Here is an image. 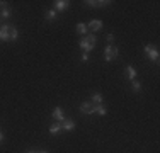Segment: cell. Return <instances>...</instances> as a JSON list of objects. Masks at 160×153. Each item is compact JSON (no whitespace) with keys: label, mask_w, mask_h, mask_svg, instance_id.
Instances as JSON below:
<instances>
[{"label":"cell","mask_w":160,"mask_h":153,"mask_svg":"<svg viewBox=\"0 0 160 153\" xmlns=\"http://www.w3.org/2000/svg\"><path fill=\"white\" fill-rule=\"evenodd\" d=\"M96 114L97 116H106V114H108V109L102 104H99V106H96Z\"/></svg>","instance_id":"13"},{"label":"cell","mask_w":160,"mask_h":153,"mask_svg":"<svg viewBox=\"0 0 160 153\" xmlns=\"http://www.w3.org/2000/svg\"><path fill=\"white\" fill-rule=\"evenodd\" d=\"M131 89H133V92H140L142 90V83L138 82V80H131Z\"/></svg>","instance_id":"16"},{"label":"cell","mask_w":160,"mask_h":153,"mask_svg":"<svg viewBox=\"0 0 160 153\" xmlns=\"http://www.w3.org/2000/svg\"><path fill=\"white\" fill-rule=\"evenodd\" d=\"M10 14H12V10H10L9 7H3V9L0 10V15H2V19H9Z\"/></svg>","instance_id":"15"},{"label":"cell","mask_w":160,"mask_h":153,"mask_svg":"<svg viewBox=\"0 0 160 153\" xmlns=\"http://www.w3.org/2000/svg\"><path fill=\"white\" fill-rule=\"evenodd\" d=\"M41 153H48V151H41Z\"/></svg>","instance_id":"23"},{"label":"cell","mask_w":160,"mask_h":153,"mask_svg":"<svg viewBox=\"0 0 160 153\" xmlns=\"http://www.w3.org/2000/svg\"><path fill=\"white\" fill-rule=\"evenodd\" d=\"M77 32L78 34H85L87 32V24H82V22L77 24Z\"/></svg>","instance_id":"17"},{"label":"cell","mask_w":160,"mask_h":153,"mask_svg":"<svg viewBox=\"0 0 160 153\" xmlns=\"http://www.w3.org/2000/svg\"><path fill=\"white\" fill-rule=\"evenodd\" d=\"M112 41H114V36L112 34H108V43H112Z\"/></svg>","instance_id":"20"},{"label":"cell","mask_w":160,"mask_h":153,"mask_svg":"<svg viewBox=\"0 0 160 153\" xmlns=\"http://www.w3.org/2000/svg\"><path fill=\"white\" fill-rule=\"evenodd\" d=\"M2 141H3V133L0 131V143H2Z\"/></svg>","instance_id":"21"},{"label":"cell","mask_w":160,"mask_h":153,"mask_svg":"<svg viewBox=\"0 0 160 153\" xmlns=\"http://www.w3.org/2000/svg\"><path fill=\"white\" fill-rule=\"evenodd\" d=\"M92 102H94V104H101V102H102V95L101 94H94L92 95Z\"/></svg>","instance_id":"18"},{"label":"cell","mask_w":160,"mask_h":153,"mask_svg":"<svg viewBox=\"0 0 160 153\" xmlns=\"http://www.w3.org/2000/svg\"><path fill=\"white\" fill-rule=\"evenodd\" d=\"M87 7H92V9H101V7H108L111 5L109 0H87Z\"/></svg>","instance_id":"5"},{"label":"cell","mask_w":160,"mask_h":153,"mask_svg":"<svg viewBox=\"0 0 160 153\" xmlns=\"http://www.w3.org/2000/svg\"><path fill=\"white\" fill-rule=\"evenodd\" d=\"M70 7V2L68 0H55V10H67Z\"/></svg>","instance_id":"7"},{"label":"cell","mask_w":160,"mask_h":153,"mask_svg":"<svg viewBox=\"0 0 160 153\" xmlns=\"http://www.w3.org/2000/svg\"><path fill=\"white\" fill-rule=\"evenodd\" d=\"M60 131H62V122H55V124L49 126V133L51 135H58Z\"/></svg>","instance_id":"12"},{"label":"cell","mask_w":160,"mask_h":153,"mask_svg":"<svg viewBox=\"0 0 160 153\" xmlns=\"http://www.w3.org/2000/svg\"><path fill=\"white\" fill-rule=\"evenodd\" d=\"M145 55L148 56V60H152V61H158L160 58V53H158V49L157 48H153V46H150V44H145Z\"/></svg>","instance_id":"4"},{"label":"cell","mask_w":160,"mask_h":153,"mask_svg":"<svg viewBox=\"0 0 160 153\" xmlns=\"http://www.w3.org/2000/svg\"><path fill=\"white\" fill-rule=\"evenodd\" d=\"M87 29H90V31H99V29H102V21H90L89 24H87Z\"/></svg>","instance_id":"8"},{"label":"cell","mask_w":160,"mask_h":153,"mask_svg":"<svg viewBox=\"0 0 160 153\" xmlns=\"http://www.w3.org/2000/svg\"><path fill=\"white\" fill-rule=\"evenodd\" d=\"M126 76H128L129 80H135V78H136V70H135V67L128 65V67H126Z\"/></svg>","instance_id":"11"},{"label":"cell","mask_w":160,"mask_h":153,"mask_svg":"<svg viewBox=\"0 0 160 153\" xmlns=\"http://www.w3.org/2000/svg\"><path fill=\"white\" fill-rule=\"evenodd\" d=\"M56 17H58V14H56L55 9H51V10H48V12H46V21L51 22V21H55Z\"/></svg>","instance_id":"14"},{"label":"cell","mask_w":160,"mask_h":153,"mask_svg":"<svg viewBox=\"0 0 160 153\" xmlns=\"http://www.w3.org/2000/svg\"><path fill=\"white\" fill-rule=\"evenodd\" d=\"M118 55H119V49H118L114 44L106 46V49H104V60H106V61H112V60H116V58H118Z\"/></svg>","instance_id":"3"},{"label":"cell","mask_w":160,"mask_h":153,"mask_svg":"<svg viewBox=\"0 0 160 153\" xmlns=\"http://www.w3.org/2000/svg\"><path fill=\"white\" fill-rule=\"evenodd\" d=\"M17 37H19V32L14 26H9V24L0 26V41L9 43V41H16Z\"/></svg>","instance_id":"1"},{"label":"cell","mask_w":160,"mask_h":153,"mask_svg":"<svg viewBox=\"0 0 160 153\" xmlns=\"http://www.w3.org/2000/svg\"><path fill=\"white\" fill-rule=\"evenodd\" d=\"M82 61H83V63L89 61V53H83V55H82Z\"/></svg>","instance_id":"19"},{"label":"cell","mask_w":160,"mask_h":153,"mask_svg":"<svg viewBox=\"0 0 160 153\" xmlns=\"http://www.w3.org/2000/svg\"><path fill=\"white\" fill-rule=\"evenodd\" d=\"M28 153H36V151H28Z\"/></svg>","instance_id":"22"},{"label":"cell","mask_w":160,"mask_h":153,"mask_svg":"<svg viewBox=\"0 0 160 153\" xmlns=\"http://www.w3.org/2000/svg\"><path fill=\"white\" fill-rule=\"evenodd\" d=\"M80 111H82L83 114H87V116H90V114H96V104H94V102H82Z\"/></svg>","instance_id":"6"},{"label":"cell","mask_w":160,"mask_h":153,"mask_svg":"<svg viewBox=\"0 0 160 153\" xmlns=\"http://www.w3.org/2000/svg\"><path fill=\"white\" fill-rule=\"evenodd\" d=\"M53 117H55V119H58V121H65V116H63V109L62 107H55V109H53Z\"/></svg>","instance_id":"9"},{"label":"cell","mask_w":160,"mask_h":153,"mask_svg":"<svg viewBox=\"0 0 160 153\" xmlns=\"http://www.w3.org/2000/svg\"><path fill=\"white\" fill-rule=\"evenodd\" d=\"M78 44H80V48L83 49V53H90L94 48H96V44H97V37L94 36V34H89V36L82 37Z\"/></svg>","instance_id":"2"},{"label":"cell","mask_w":160,"mask_h":153,"mask_svg":"<svg viewBox=\"0 0 160 153\" xmlns=\"http://www.w3.org/2000/svg\"><path fill=\"white\" fill-rule=\"evenodd\" d=\"M62 129H67V131H73L75 129V122L72 119H65L62 122Z\"/></svg>","instance_id":"10"}]
</instances>
